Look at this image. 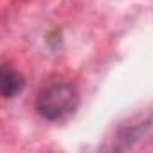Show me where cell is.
I'll return each instance as SVG.
<instances>
[{
    "label": "cell",
    "instance_id": "2",
    "mask_svg": "<svg viewBox=\"0 0 153 153\" xmlns=\"http://www.w3.org/2000/svg\"><path fill=\"white\" fill-rule=\"evenodd\" d=\"M0 87H2V96L6 99H11V97L20 96V92L25 87V79L15 68H11L9 65H4L2 76H0Z\"/></svg>",
    "mask_w": 153,
    "mask_h": 153
},
{
    "label": "cell",
    "instance_id": "1",
    "mask_svg": "<svg viewBox=\"0 0 153 153\" xmlns=\"http://www.w3.org/2000/svg\"><path fill=\"white\" fill-rule=\"evenodd\" d=\"M36 112L51 123L65 121L76 114L79 106L78 87L68 81H56L40 90L34 101Z\"/></svg>",
    "mask_w": 153,
    "mask_h": 153
}]
</instances>
